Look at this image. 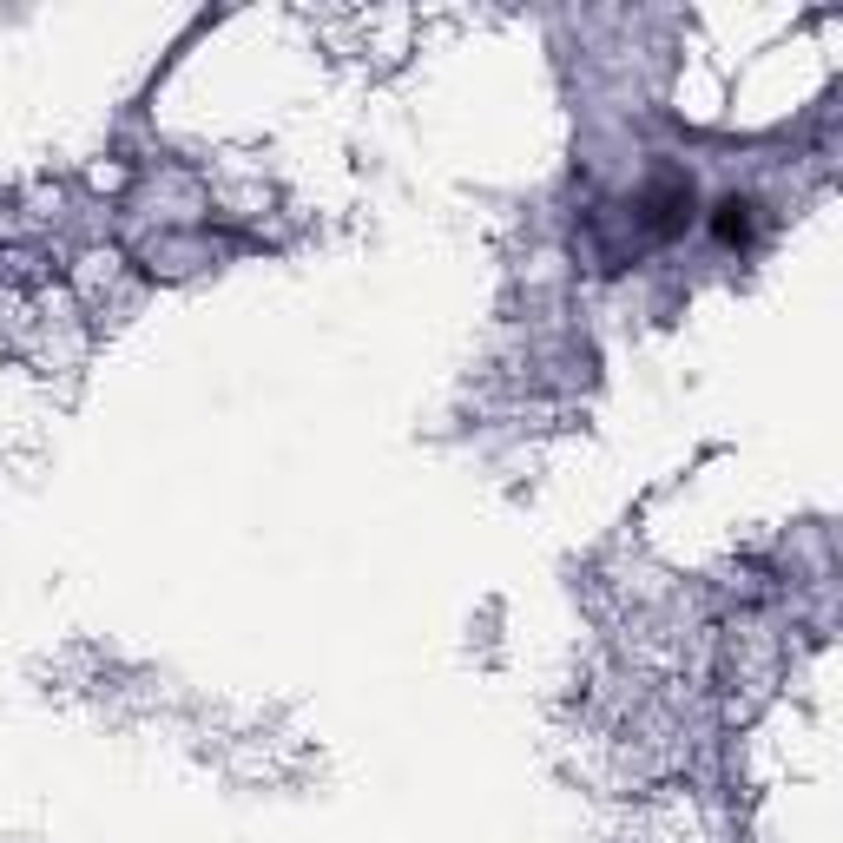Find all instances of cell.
Masks as SVG:
<instances>
[{
    "label": "cell",
    "mask_w": 843,
    "mask_h": 843,
    "mask_svg": "<svg viewBox=\"0 0 843 843\" xmlns=\"http://www.w3.org/2000/svg\"><path fill=\"white\" fill-rule=\"evenodd\" d=\"M745 231H751V205H745V198H725V205H718V238L738 244Z\"/></svg>",
    "instance_id": "cell-1"
}]
</instances>
